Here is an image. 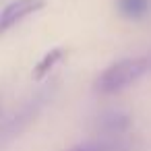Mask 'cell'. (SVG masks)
Returning a JSON list of instances; mask_svg holds the SVG:
<instances>
[{"instance_id":"obj_1","label":"cell","mask_w":151,"mask_h":151,"mask_svg":"<svg viewBox=\"0 0 151 151\" xmlns=\"http://www.w3.org/2000/svg\"><path fill=\"white\" fill-rule=\"evenodd\" d=\"M147 68H149V62L145 58L118 60L99 73V77L95 79V89L99 93H116L128 87L130 83H134L137 79H141L147 73Z\"/></svg>"},{"instance_id":"obj_2","label":"cell","mask_w":151,"mask_h":151,"mask_svg":"<svg viewBox=\"0 0 151 151\" xmlns=\"http://www.w3.org/2000/svg\"><path fill=\"white\" fill-rule=\"evenodd\" d=\"M46 6V0H13L0 11V35H4L25 17L42 11Z\"/></svg>"},{"instance_id":"obj_3","label":"cell","mask_w":151,"mask_h":151,"mask_svg":"<svg viewBox=\"0 0 151 151\" xmlns=\"http://www.w3.org/2000/svg\"><path fill=\"white\" fill-rule=\"evenodd\" d=\"M64 56H66V52H64L62 48H52L50 52H46L44 58L35 64V68H33V73H31L33 81H42L44 77H48V73H50Z\"/></svg>"},{"instance_id":"obj_4","label":"cell","mask_w":151,"mask_h":151,"mask_svg":"<svg viewBox=\"0 0 151 151\" xmlns=\"http://www.w3.org/2000/svg\"><path fill=\"white\" fill-rule=\"evenodd\" d=\"M118 11L126 19H141L149 11V0H118Z\"/></svg>"},{"instance_id":"obj_5","label":"cell","mask_w":151,"mask_h":151,"mask_svg":"<svg viewBox=\"0 0 151 151\" xmlns=\"http://www.w3.org/2000/svg\"><path fill=\"white\" fill-rule=\"evenodd\" d=\"M101 128L108 137H120L128 128V116L124 114H110L101 118Z\"/></svg>"},{"instance_id":"obj_6","label":"cell","mask_w":151,"mask_h":151,"mask_svg":"<svg viewBox=\"0 0 151 151\" xmlns=\"http://www.w3.org/2000/svg\"><path fill=\"white\" fill-rule=\"evenodd\" d=\"M68 151H91V147H73Z\"/></svg>"}]
</instances>
